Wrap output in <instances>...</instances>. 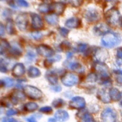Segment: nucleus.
Here are the masks:
<instances>
[{"label": "nucleus", "instance_id": "f257e3e1", "mask_svg": "<svg viewBox=\"0 0 122 122\" xmlns=\"http://www.w3.org/2000/svg\"><path fill=\"white\" fill-rule=\"evenodd\" d=\"M122 41L121 37L114 32H109L102 36L101 43L107 48H113L119 45Z\"/></svg>", "mask_w": 122, "mask_h": 122}, {"label": "nucleus", "instance_id": "f03ea898", "mask_svg": "<svg viewBox=\"0 0 122 122\" xmlns=\"http://www.w3.org/2000/svg\"><path fill=\"white\" fill-rule=\"evenodd\" d=\"M95 69L100 75L101 82L103 85H109L111 83L110 73L108 66L104 63H97L95 65Z\"/></svg>", "mask_w": 122, "mask_h": 122}, {"label": "nucleus", "instance_id": "7ed1b4c3", "mask_svg": "<svg viewBox=\"0 0 122 122\" xmlns=\"http://www.w3.org/2000/svg\"><path fill=\"white\" fill-rule=\"evenodd\" d=\"M105 19L109 25L113 26H117L120 20V12L116 8H110L105 14Z\"/></svg>", "mask_w": 122, "mask_h": 122}, {"label": "nucleus", "instance_id": "20e7f679", "mask_svg": "<svg viewBox=\"0 0 122 122\" xmlns=\"http://www.w3.org/2000/svg\"><path fill=\"white\" fill-rule=\"evenodd\" d=\"M24 93L26 96L31 100H38L41 98L43 96L42 92L38 88L33 86L26 85L23 88Z\"/></svg>", "mask_w": 122, "mask_h": 122}, {"label": "nucleus", "instance_id": "39448f33", "mask_svg": "<svg viewBox=\"0 0 122 122\" xmlns=\"http://www.w3.org/2000/svg\"><path fill=\"white\" fill-rule=\"evenodd\" d=\"M117 117V116L116 112L110 107L105 108L101 114L102 122H116Z\"/></svg>", "mask_w": 122, "mask_h": 122}, {"label": "nucleus", "instance_id": "423d86ee", "mask_svg": "<svg viewBox=\"0 0 122 122\" xmlns=\"http://www.w3.org/2000/svg\"><path fill=\"white\" fill-rule=\"evenodd\" d=\"M61 80L62 83L64 86L70 87L77 84L79 79L78 76L75 74L72 73H67L62 76Z\"/></svg>", "mask_w": 122, "mask_h": 122}, {"label": "nucleus", "instance_id": "0eeeda50", "mask_svg": "<svg viewBox=\"0 0 122 122\" xmlns=\"http://www.w3.org/2000/svg\"><path fill=\"white\" fill-rule=\"evenodd\" d=\"M84 17L88 22L94 23L99 20L100 15L97 10L94 8L89 7L85 13Z\"/></svg>", "mask_w": 122, "mask_h": 122}, {"label": "nucleus", "instance_id": "6e6552de", "mask_svg": "<svg viewBox=\"0 0 122 122\" xmlns=\"http://www.w3.org/2000/svg\"><path fill=\"white\" fill-rule=\"evenodd\" d=\"M15 24L19 30L25 31L28 26L29 20L27 15L25 13H21L17 16L15 19Z\"/></svg>", "mask_w": 122, "mask_h": 122}, {"label": "nucleus", "instance_id": "1a4fd4ad", "mask_svg": "<svg viewBox=\"0 0 122 122\" xmlns=\"http://www.w3.org/2000/svg\"><path fill=\"white\" fill-rule=\"evenodd\" d=\"M108 57L109 54L106 49L100 48L94 51V58L98 63H104Z\"/></svg>", "mask_w": 122, "mask_h": 122}, {"label": "nucleus", "instance_id": "9d476101", "mask_svg": "<svg viewBox=\"0 0 122 122\" xmlns=\"http://www.w3.org/2000/svg\"><path fill=\"white\" fill-rule=\"evenodd\" d=\"M69 106L70 107L75 109L82 110L85 107L86 101L84 98L82 97H75L69 102Z\"/></svg>", "mask_w": 122, "mask_h": 122}, {"label": "nucleus", "instance_id": "9b49d317", "mask_svg": "<svg viewBox=\"0 0 122 122\" xmlns=\"http://www.w3.org/2000/svg\"><path fill=\"white\" fill-rule=\"evenodd\" d=\"M37 52L44 57H52L54 56V51L48 45L45 44L39 45L36 48Z\"/></svg>", "mask_w": 122, "mask_h": 122}, {"label": "nucleus", "instance_id": "f8f14e48", "mask_svg": "<svg viewBox=\"0 0 122 122\" xmlns=\"http://www.w3.org/2000/svg\"><path fill=\"white\" fill-rule=\"evenodd\" d=\"M66 9V5L61 2H52L50 5V11L56 15H61Z\"/></svg>", "mask_w": 122, "mask_h": 122}, {"label": "nucleus", "instance_id": "ddd939ff", "mask_svg": "<svg viewBox=\"0 0 122 122\" xmlns=\"http://www.w3.org/2000/svg\"><path fill=\"white\" fill-rule=\"evenodd\" d=\"M25 98H26V95L24 92H21L20 91H14L10 97L11 102L14 105L17 104L19 102L24 101Z\"/></svg>", "mask_w": 122, "mask_h": 122}, {"label": "nucleus", "instance_id": "4468645a", "mask_svg": "<svg viewBox=\"0 0 122 122\" xmlns=\"http://www.w3.org/2000/svg\"><path fill=\"white\" fill-rule=\"evenodd\" d=\"M32 18V26L34 29L40 30L44 27V21L40 15L36 13H32L31 14Z\"/></svg>", "mask_w": 122, "mask_h": 122}, {"label": "nucleus", "instance_id": "2eb2a0df", "mask_svg": "<svg viewBox=\"0 0 122 122\" xmlns=\"http://www.w3.org/2000/svg\"><path fill=\"white\" fill-rule=\"evenodd\" d=\"M25 71L26 69L25 65L23 63H17L12 69V75L15 77H20L25 75Z\"/></svg>", "mask_w": 122, "mask_h": 122}, {"label": "nucleus", "instance_id": "dca6fc26", "mask_svg": "<svg viewBox=\"0 0 122 122\" xmlns=\"http://www.w3.org/2000/svg\"><path fill=\"white\" fill-rule=\"evenodd\" d=\"M109 32V27L106 24L100 23L94 27V33L98 36L102 35H104Z\"/></svg>", "mask_w": 122, "mask_h": 122}, {"label": "nucleus", "instance_id": "f3484780", "mask_svg": "<svg viewBox=\"0 0 122 122\" xmlns=\"http://www.w3.org/2000/svg\"><path fill=\"white\" fill-rule=\"evenodd\" d=\"M97 97L100 101H101L104 103H109L111 101L109 92H108L105 89H101L98 91Z\"/></svg>", "mask_w": 122, "mask_h": 122}, {"label": "nucleus", "instance_id": "a211bd4d", "mask_svg": "<svg viewBox=\"0 0 122 122\" xmlns=\"http://www.w3.org/2000/svg\"><path fill=\"white\" fill-rule=\"evenodd\" d=\"M55 118L60 122H65L69 119V114L67 112L64 110H59L55 113Z\"/></svg>", "mask_w": 122, "mask_h": 122}, {"label": "nucleus", "instance_id": "6ab92c4d", "mask_svg": "<svg viewBox=\"0 0 122 122\" xmlns=\"http://www.w3.org/2000/svg\"><path fill=\"white\" fill-rule=\"evenodd\" d=\"M9 52L11 55L14 57H20L22 55L23 50L19 44L14 42L11 46Z\"/></svg>", "mask_w": 122, "mask_h": 122}, {"label": "nucleus", "instance_id": "aec40b11", "mask_svg": "<svg viewBox=\"0 0 122 122\" xmlns=\"http://www.w3.org/2000/svg\"><path fill=\"white\" fill-rule=\"evenodd\" d=\"M81 25V21L79 18L73 17L66 20L65 25L69 28H77Z\"/></svg>", "mask_w": 122, "mask_h": 122}, {"label": "nucleus", "instance_id": "412c9836", "mask_svg": "<svg viewBox=\"0 0 122 122\" xmlns=\"http://www.w3.org/2000/svg\"><path fill=\"white\" fill-rule=\"evenodd\" d=\"M45 77L52 85H57L58 82V76L56 72L53 71H48L45 74Z\"/></svg>", "mask_w": 122, "mask_h": 122}, {"label": "nucleus", "instance_id": "4be33fe9", "mask_svg": "<svg viewBox=\"0 0 122 122\" xmlns=\"http://www.w3.org/2000/svg\"><path fill=\"white\" fill-rule=\"evenodd\" d=\"M110 97L111 100L114 101H119L121 100L122 94L118 89L116 88H112L110 89L109 91Z\"/></svg>", "mask_w": 122, "mask_h": 122}, {"label": "nucleus", "instance_id": "5701e85b", "mask_svg": "<svg viewBox=\"0 0 122 122\" xmlns=\"http://www.w3.org/2000/svg\"><path fill=\"white\" fill-rule=\"evenodd\" d=\"M69 67L73 71L76 73H82L85 71V69L84 67L79 63L71 62L69 64Z\"/></svg>", "mask_w": 122, "mask_h": 122}, {"label": "nucleus", "instance_id": "b1692460", "mask_svg": "<svg viewBox=\"0 0 122 122\" xmlns=\"http://www.w3.org/2000/svg\"><path fill=\"white\" fill-rule=\"evenodd\" d=\"M79 116L82 120V122H96L92 116L86 110L81 111Z\"/></svg>", "mask_w": 122, "mask_h": 122}, {"label": "nucleus", "instance_id": "393cba45", "mask_svg": "<svg viewBox=\"0 0 122 122\" xmlns=\"http://www.w3.org/2000/svg\"><path fill=\"white\" fill-rule=\"evenodd\" d=\"M45 20L49 25H52V26L58 25L59 22V17L58 15L55 14L46 15L45 16Z\"/></svg>", "mask_w": 122, "mask_h": 122}, {"label": "nucleus", "instance_id": "a878e982", "mask_svg": "<svg viewBox=\"0 0 122 122\" xmlns=\"http://www.w3.org/2000/svg\"><path fill=\"white\" fill-rule=\"evenodd\" d=\"M41 73L39 69L34 66H30L27 70V75L30 78H36L41 76Z\"/></svg>", "mask_w": 122, "mask_h": 122}, {"label": "nucleus", "instance_id": "bb28decb", "mask_svg": "<svg viewBox=\"0 0 122 122\" xmlns=\"http://www.w3.org/2000/svg\"><path fill=\"white\" fill-rule=\"evenodd\" d=\"M5 28L7 33L10 35H15L16 33L14 22L12 20V19H8L7 20V23H6Z\"/></svg>", "mask_w": 122, "mask_h": 122}, {"label": "nucleus", "instance_id": "cd10ccee", "mask_svg": "<svg viewBox=\"0 0 122 122\" xmlns=\"http://www.w3.org/2000/svg\"><path fill=\"white\" fill-rule=\"evenodd\" d=\"M10 44L6 39H0V55L4 54L7 50H10Z\"/></svg>", "mask_w": 122, "mask_h": 122}, {"label": "nucleus", "instance_id": "c85d7f7f", "mask_svg": "<svg viewBox=\"0 0 122 122\" xmlns=\"http://www.w3.org/2000/svg\"><path fill=\"white\" fill-rule=\"evenodd\" d=\"M38 105L36 102H29L25 104L24 106V110L26 112H33L38 110Z\"/></svg>", "mask_w": 122, "mask_h": 122}, {"label": "nucleus", "instance_id": "c756f323", "mask_svg": "<svg viewBox=\"0 0 122 122\" xmlns=\"http://www.w3.org/2000/svg\"><path fill=\"white\" fill-rule=\"evenodd\" d=\"M38 11L42 13H46L50 11V5L46 3H42L38 7Z\"/></svg>", "mask_w": 122, "mask_h": 122}, {"label": "nucleus", "instance_id": "7c9ffc66", "mask_svg": "<svg viewBox=\"0 0 122 122\" xmlns=\"http://www.w3.org/2000/svg\"><path fill=\"white\" fill-rule=\"evenodd\" d=\"M98 79V76L95 73H91L87 76L86 78V81L89 83H94Z\"/></svg>", "mask_w": 122, "mask_h": 122}, {"label": "nucleus", "instance_id": "2f4dec72", "mask_svg": "<svg viewBox=\"0 0 122 122\" xmlns=\"http://www.w3.org/2000/svg\"><path fill=\"white\" fill-rule=\"evenodd\" d=\"M65 104L64 100L61 98H57L54 100L52 102V105L55 108H60L63 107Z\"/></svg>", "mask_w": 122, "mask_h": 122}, {"label": "nucleus", "instance_id": "473e14b6", "mask_svg": "<svg viewBox=\"0 0 122 122\" xmlns=\"http://www.w3.org/2000/svg\"><path fill=\"white\" fill-rule=\"evenodd\" d=\"M115 70L114 71L116 73L119 75H122V60H117L115 63Z\"/></svg>", "mask_w": 122, "mask_h": 122}, {"label": "nucleus", "instance_id": "72a5a7b5", "mask_svg": "<svg viewBox=\"0 0 122 122\" xmlns=\"http://www.w3.org/2000/svg\"><path fill=\"white\" fill-rule=\"evenodd\" d=\"M2 81H3L4 86L7 87V88L12 87L14 84V81L13 79L10 78V77H5L2 80Z\"/></svg>", "mask_w": 122, "mask_h": 122}, {"label": "nucleus", "instance_id": "f704fd0d", "mask_svg": "<svg viewBox=\"0 0 122 122\" xmlns=\"http://www.w3.org/2000/svg\"><path fill=\"white\" fill-rule=\"evenodd\" d=\"M8 71L7 64L5 60L2 58H0V72L5 73Z\"/></svg>", "mask_w": 122, "mask_h": 122}, {"label": "nucleus", "instance_id": "c9c22d12", "mask_svg": "<svg viewBox=\"0 0 122 122\" xmlns=\"http://www.w3.org/2000/svg\"><path fill=\"white\" fill-rule=\"evenodd\" d=\"M60 47L61 51H66L69 50L71 48V45H70V42H69L68 41H63L61 44L60 45Z\"/></svg>", "mask_w": 122, "mask_h": 122}, {"label": "nucleus", "instance_id": "e433bc0d", "mask_svg": "<svg viewBox=\"0 0 122 122\" xmlns=\"http://www.w3.org/2000/svg\"><path fill=\"white\" fill-rule=\"evenodd\" d=\"M31 35L34 38L35 40H41V39L43 37V34L41 32H39V31H34V32H32L31 33Z\"/></svg>", "mask_w": 122, "mask_h": 122}, {"label": "nucleus", "instance_id": "4c0bfd02", "mask_svg": "<svg viewBox=\"0 0 122 122\" xmlns=\"http://www.w3.org/2000/svg\"><path fill=\"white\" fill-rule=\"evenodd\" d=\"M36 57V55L32 51H28L26 54V58L27 61H33Z\"/></svg>", "mask_w": 122, "mask_h": 122}, {"label": "nucleus", "instance_id": "58836bf2", "mask_svg": "<svg viewBox=\"0 0 122 122\" xmlns=\"http://www.w3.org/2000/svg\"><path fill=\"white\" fill-rule=\"evenodd\" d=\"M88 48V45L86 44H80L77 47V51L79 52H83Z\"/></svg>", "mask_w": 122, "mask_h": 122}, {"label": "nucleus", "instance_id": "ea45409f", "mask_svg": "<svg viewBox=\"0 0 122 122\" xmlns=\"http://www.w3.org/2000/svg\"><path fill=\"white\" fill-rule=\"evenodd\" d=\"M39 112L43 113H50L52 112V108L50 106H45L41 107L39 109Z\"/></svg>", "mask_w": 122, "mask_h": 122}, {"label": "nucleus", "instance_id": "a19ab883", "mask_svg": "<svg viewBox=\"0 0 122 122\" xmlns=\"http://www.w3.org/2000/svg\"><path fill=\"white\" fill-rule=\"evenodd\" d=\"M59 32L61 35L63 37H67L68 36V34L69 33V30L65 27H60L59 28Z\"/></svg>", "mask_w": 122, "mask_h": 122}, {"label": "nucleus", "instance_id": "79ce46f5", "mask_svg": "<svg viewBox=\"0 0 122 122\" xmlns=\"http://www.w3.org/2000/svg\"><path fill=\"white\" fill-rule=\"evenodd\" d=\"M19 113V111L15 108H11V109L8 110L7 112H6V115L7 116H12L16 115Z\"/></svg>", "mask_w": 122, "mask_h": 122}, {"label": "nucleus", "instance_id": "37998d69", "mask_svg": "<svg viewBox=\"0 0 122 122\" xmlns=\"http://www.w3.org/2000/svg\"><path fill=\"white\" fill-rule=\"evenodd\" d=\"M54 61L51 59V58H48V59H46L44 62V66L46 68H50V67L52 66V64L54 63Z\"/></svg>", "mask_w": 122, "mask_h": 122}, {"label": "nucleus", "instance_id": "c03bdc74", "mask_svg": "<svg viewBox=\"0 0 122 122\" xmlns=\"http://www.w3.org/2000/svg\"><path fill=\"white\" fill-rule=\"evenodd\" d=\"M83 2V1H69V3H70L71 5L76 7H79V6L82 5Z\"/></svg>", "mask_w": 122, "mask_h": 122}, {"label": "nucleus", "instance_id": "a18cd8bd", "mask_svg": "<svg viewBox=\"0 0 122 122\" xmlns=\"http://www.w3.org/2000/svg\"><path fill=\"white\" fill-rule=\"evenodd\" d=\"M16 3L18 5H20V7H29V3L26 1L23 0H19V1H16Z\"/></svg>", "mask_w": 122, "mask_h": 122}, {"label": "nucleus", "instance_id": "49530a36", "mask_svg": "<svg viewBox=\"0 0 122 122\" xmlns=\"http://www.w3.org/2000/svg\"><path fill=\"white\" fill-rule=\"evenodd\" d=\"M1 122H17L16 119H14V118L8 117H5L1 119Z\"/></svg>", "mask_w": 122, "mask_h": 122}, {"label": "nucleus", "instance_id": "de8ad7c7", "mask_svg": "<svg viewBox=\"0 0 122 122\" xmlns=\"http://www.w3.org/2000/svg\"><path fill=\"white\" fill-rule=\"evenodd\" d=\"M51 89L54 92H60L62 90V88L61 87L60 85H52Z\"/></svg>", "mask_w": 122, "mask_h": 122}, {"label": "nucleus", "instance_id": "09e8293b", "mask_svg": "<svg viewBox=\"0 0 122 122\" xmlns=\"http://www.w3.org/2000/svg\"><path fill=\"white\" fill-rule=\"evenodd\" d=\"M117 57L120 59H122V47L119 48L116 51Z\"/></svg>", "mask_w": 122, "mask_h": 122}, {"label": "nucleus", "instance_id": "8fccbe9b", "mask_svg": "<svg viewBox=\"0 0 122 122\" xmlns=\"http://www.w3.org/2000/svg\"><path fill=\"white\" fill-rule=\"evenodd\" d=\"M5 33V27L3 24L0 22V36H2Z\"/></svg>", "mask_w": 122, "mask_h": 122}, {"label": "nucleus", "instance_id": "3c124183", "mask_svg": "<svg viewBox=\"0 0 122 122\" xmlns=\"http://www.w3.org/2000/svg\"><path fill=\"white\" fill-rule=\"evenodd\" d=\"M116 81L119 84L122 85V75H119L116 77Z\"/></svg>", "mask_w": 122, "mask_h": 122}, {"label": "nucleus", "instance_id": "603ef678", "mask_svg": "<svg viewBox=\"0 0 122 122\" xmlns=\"http://www.w3.org/2000/svg\"><path fill=\"white\" fill-rule=\"evenodd\" d=\"M26 120L27 122H38L36 121V120L35 119V118L34 117H31L26 118Z\"/></svg>", "mask_w": 122, "mask_h": 122}, {"label": "nucleus", "instance_id": "864d4df0", "mask_svg": "<svg viewBox=\"0 0 122 122\" xmlns=\"http://www.w3.org/2000/svg\"><path fill=\"white\" fill-rule=\"evenodd\" d=\"M8 4H9L10 5H11V7H14V8H16V7L15 6V5H14V2H13V1H10V2H8Z\"/></svg>", "mask_w": 122, "mask_h": 122}, {"label": "nucleus", "instance_id": "5fc2aeb1", "mask_svg": "<svg viewBox=\"0 0 122 122\" xmlns=\"http://www.w3.org/2000/svg\"><path fill=\"white\" fill-rule=\"evenodd\" d=\"M48 122H57V120L56 119H54V118H50L48 120Z\"/></svg>", "mask_w": 122, "mask_h": 122}, {"label": "nucleus", "instance_id": "6e6d98bb", "mask_svg": "<svg viewBox=\"0 0 122 122\" xmlns=\"http://www.w3.org/2000/svg\"><path fill=\"white\" fill-rule=\"evenodd\" d=\"M72 56H73V54L71 53V52H68L67 54V57L68 59H69V58H71Z\"/></svg>", "mask_w": 122, "mask_h": 122}, {"label": "nucleus", "instance_id": "4d7b16f0", "mask_svg": "<svg viewBox=\"0 0 122 122\" xmlns=\"http://www.w3.org/2000/svg\"><path fill=\"white\" fill-rule=\"evenodd\" d=\"M121 94H122V98H121V101H120V105H122V92H121Z\"/></svg>", "mask_w": 122, "mask_h": 122}, {"label": "nucleus", "instance_id": "13d9d810", "mask_svg": "<svg viewBox=\"0 0 122 122\" xmlns=\"http://www.w3.org/2000/svg\"><path fill=\"white\" fill-rule=\"evenodd\" d=\"M120 113H121V115H122V110L120 111Z\"/></svg>", "mask_w": 122, "mask_h": 122}]
</instances>
